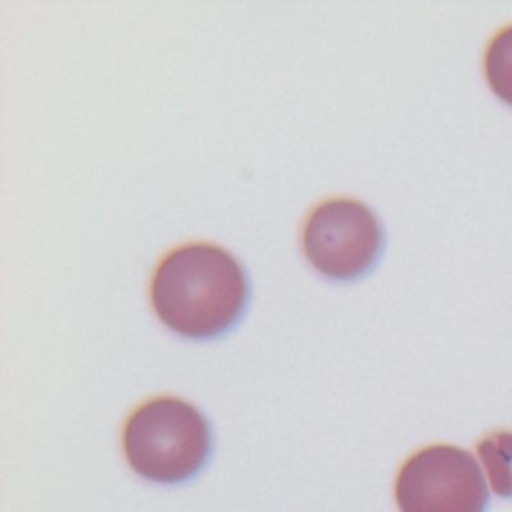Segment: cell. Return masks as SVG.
Wrapping results in <instances>:
<instances>
[{
	"mask_svg": "<svg viewBox=\"0 0 512 512\" xmlns=\"http://www.w3.org/2000/svg\"><path fill=\"white\" fill-rule=\"evenodd\" d=\"M384 232L376 214L356 198H326L302 228V248L324 276L350 280L378 260Z\"/></svg>",
	"mask_w": 512,
	"mask_h": 512,
	"instance_id": "277c9868",
	"label": "cell"
},
{
	"mask_svg": "<svg viewBox=\"0 0 512 512\" xmlns=\"http://www.w3.org/2000/svg\"><path fill=\"white\" fill-rule=\"evenodd\" d=\"M122 446L138 476L158 484H180L206 466L212 430L196 406L160 396L132 410L124 424Z\"/></svg>",
	"mask_w": 512,
	"mask_h": 512,
	"instance_id": "7a4b0ae2",
	"label": "cell"
},
{
	"mask_svg": "<svg viewBox=\"0 0 512 512\" xmlns=\"http://www.w3.org/2000/svg\"><path fill=\"white\" fill-rule=\"evenodd\" d=\"M476 450L492 490L502 498H512V430L490 432Z\"/></svg>",
	"mask_w": 512,
	"mask_h": 512,
	"instance_id": "5b68a950",
	"label": "cell"
},
{
	"mask_svg": "<svg viewBox=\"0 0 512 512\" xmlns=\"http://www.w3.org/2000/svg\"><path fill=\"white\" fill-rule=\"evenodd\" d=\"M394 498L400 512H486L488 486L468 450L432 444L402 464Z\"/></svg>",
	"mask_w": 512,
	"mask_h": 512,
	"instance_id": "3957f363",
	"label": "cell"
},
{
	"mask_svg": "<svg viewBox=\"0 0 512 512\" xmlns=\"http://www.w3.org/2000/svg\"><path fill=\"white\" fill-rule=\"evenodd\" d=\"M484 76L492 92L512 106V24L498 30L484 52Z\"/></svg>",
	"mask_w": 512,
	"mask_h": 512,
	"instance_id": "8992f818",
	"label": "cell"
},
{
	"mask_svg": "<svg viewBox=\"0 0 512 512\" xmlns=\"http://www.w3.org/2000/svg\"><path fill=\"white\" fill-rule=\"evenodd\" d=\"M250 286L242 264L218 244L188 242L172 248L150 280L158 318L188 338H212L236 324Z\"/></svg>",
	"mask_w": 512,
	"mask_h": 512,
	"instance_id": "6da1fadb",
	"label": "cell"
}]
</instances>
